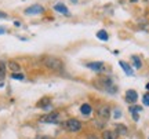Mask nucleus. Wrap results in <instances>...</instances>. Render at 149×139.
I'll list each match as a JSON object with an SVG mask.
<instances>
[{
  "mask_svg": "<svg viewBox=\"0 0 149 139\" xmlns=\"http://www.w3.org/2000/svg\"><path fill=\"white\" fill-rule=\"evenodd\" d=\"M43 64L44 66L50 70H54V72H61L64 70V62L61 61L57 57H51V55H47L43 58Z\"/></svg>",
  "mask_w": 149,
  "mask_h": 139,
  "instance_id": "f257e3e1",
  "label": "nucleus"
},
{
  "mask_svg": "<svg viewBox=\"0 0 149 139\" xmlns=\"http://www.w3.org/2000/svg\"><path fill=\"white\" fill-rule=\"evenodd\" d=\"M65 128L70 131V132H77V131L81 129V123L76 118H69V120L65 121Z\"/></svg>",
  "mask_w": 149,
  "mask_h": 139,
  "instance_id": "f03ea898",
  "label": "nucleus"
},
{
  "mask_svg": "<svg viewBox=\"0 0 149 139\" xmlns=\"http://www.w3.org/2000/svg\"><path fill=\"white\" fill-rule=\"evenodd\" d=\"M40 121L42 123H48V124H57V123H59V113H57V112L48 113L46 116L40 117Z\"/></svg>",
  "mask_w": 149,
  "mask_h": 139,
  "instance_id": "7ed1b4c3",
  "label": "nucleus"
},
{
  "mask_svg": "<svg viewBox=\"0 0 149 139\" xmlns=\"http://www.w3.org/2000/svg\"><path fill=\"white\" fill-rule=\"evenodd\" d=\"M43 11H44V8L40 4H33L25 10V14L26 15H37V14H42Z\"/></svg>",
  "mask_w": 149,
  "mask_h": 139,
  "instance_id": "20e7f679",
  "label": "nucleus"
},
{
  "mask_svg": "<svg viewBox=\"0 0 149 139\" xmlns=\"http://www.w3.org/2000/svg\"><path fill=\"white\" fill-rule=\"evenodd\" d=\"M97 114H98L102 120H108V118L111 117V109L108 106H101V107H98Z\"/></svg>",
  "mask_w": 149,
  "mask_h": 139,
  "instance_id": "39448f33",
  "label": "nucleus"
},
{
  "mask_svg": "<svg viewBox=\"0 0 149 139\" xmlns=\"http://www.w3.org/2000/svg\"><path fill=\"white\" fill-rule=\"evenodd\" d=\"M86 66L88 69L94 70V72H102V70H105V64L104 62H88Z\"/></svg>",
  "mask_w": 149,
  "mask_h": 139,
  "instance_id": "423d86ee",
  "label": "nucleus"
},
{
  "mask_svg": "<svg viewBox=\"0 0 149 139\" xmlns=\"http://www.w3.org/2000/svg\"><path fill=\"white\" fill-rule=\"evenodd\" d=\"M137 99H138V94H137V91L128 90V91L126 92V101H127V103H135Z\"/></svg>",
  "mask_w": 149,
  "mask_h": 139,
  "instance_id": "0eeeda50",
  "label": "nucleus"
},
{
  "mask_svg": "<svg viewBox=\"0 0 149 139\" xmlns=\"http://www.w3.org/2000/svg\"><path fill=\"white\" fill-rule=\"evenodd\" d=\"M119 65L122 66V69L124 70V73H126L127 76H133V75H134L133 68H131V66H130L127 62H124V61H120V62H119Z\"/></svg>",
  "mask_w": 149,
  "mask_h": 139,
  "instance_id": "6e6552de",
  "label": "nucleus"
},
{
  "mask_svg": "<svg viewBox=\"0 0 149 139\" xmlns=\"http://www.w3.org/2000/svg\"><path fill=\"white\" fill-rule=\"evenodd\" d=\"M54 10L61 12V14H65V15H69V10H68V7L62 3H57V4L54 6Z\"/></svg>",
  "mask_w": 149,
  "mask_h": 139,
  "instance_id": "1a4fd4ad",
  "label": "nucleus"
},
{
  "mask_svg": "<svg viewBox=\"0 0 149 139\" xmlns=\"http://www.w3.org/2000/svg\"><path fill=\"white\" fill-rule=\"evenodd\" d=\"M119 134L115 132V131H111V129H107L102 132V139H117Z\"/></svg>",
  "mask_w": 149,
  "mask_h": 139,
  "instance_id": "9d476101",
  "label": "nucleus"
},
{
  "mask_svg": "<svg viewBox=\"0 0 149 139\" xmlns=\"http://www.w3.org/2000/svg\"><path fill=\"white\" fill-rule=\"evenodd\" d=\"M141 110H142V107L141 106H131L130 107V113H131V114H133V118L134 120H135V121H138V113L141 112Z\"/></svg>",
  "mask_w": 149,
  "mask_h": 139,
  "instance_id": "9b49d317",
  "label": "nucleus"
},
{
  "mask_svg": "<svg viewBox=\"0 0 149 139\" xmlns=\"http://www.w3.org/2000/svg\"><path fill=\"white\" fill-rule=\"evenodd\" d=\"M80 112H81L83 116H90L91 112H93V107L88 103H84V105H81V107H80Z\"/></svg>",
  "mask_w": 149,
  "mask_h": 139,
  "instance_id": "f8f14e48",
  "label": "nucleus"
},
{
  "mask_svg": "<svg viewBox=\"0 0 149 139\" xmlns=\"http://www.w3.org/2000/svg\"><path fill=\"white\" fill-rule=\"evenodd\" d=\"M8 68L13 70V73H17V72L21 70V66L17 64V62H14V61H10V62H8Z\"/></svg>",
  "mask_w": 149,
  "mask_h": 139,
  "instance_id": "ddd939ff",
  "label": "nucleus"
},
{
  "mask_svg": "<svg viewBox=\"0 0 149 139\" xmlns=\"http://www.w3.org/2000/svg\"><path fill=\"white\" fill-rule=\"evenodd\" d=\"M97 37L100 39V40H102V41H108L109 36H108L107 30H98V33H97Z\"/></svg>",
  "mask_w": 149,
  "mask_h": 139,
  "instance_id": "4468645a",
  "label": "nucleus"
},
{
  "mask_svg": "<svg viewBox=\"0 0 149 139\" xmlns=\"http://www.w3.org/2000/svg\"><path fill=\"white\" fill-rule=\"evenodd\" d=\"M131 59H133L134 68H135V69H141V68H142V62H141V59H139L137 55H133V58Z\"/></svg>",
  "mask_w": 149,
  "mask_h": 139,
  "instance_id": "2eb2a0df",
  "label": "nucleus"
},
{
  "mask_svg": "<svg viewBox=\"0 0 149 139\" xmlns=\"http://www.w3.org/2000/svg\"><path fill=\"white\" fill-rule=\"evenodd\" d=\"M116 132H119V134H122V135H126L128 132L127 127H126V125H122V124H117L116 125Z\"/></svg>",
  "mask_w": 149,
  "mask_h": 139,
  "instance_id": "dca6fc26",
  "label": "nucleus"
},
{
  "mask_svg": "<svg viewBox=\"0 0 149 139\" xmlns=\"http://www.w3.org/2000/svg\"><path fill=\"white\" fill-rule=\"evenodd\" d=\"M48 103H50V99H48V98H43V101L39 102V103H37V106L39 107H46V109H47Z\"/></svg>",
  "mask_w": 149,
  "mask_h": 139,
  "instance_id": "f3484780",
  "label": "nucleus"
},
{
  "mask_svg": "<svg viewBox=\"0 0 149 139\" xmlns=\"http://www.w3.org/2000/svg\"><path fill=\"white\" fill-rule=\"evenodd\" d=\"M11 79H14V80H24L25 76L22 75V73H13V75H11Z\"/></svg>",
  "mask_w": 149,
  "mask_h": 139,
  "instance_id": "a211bd4d",
  "label": "nucleus"
},
{
  "mask_svg": "<svg viewBox=\"0 0 149 139\" xmlns=\"http://www.w3.org/2000/svg\"><path fill=\"white\" fill-rule=\"evenodd\" d=\"M6 77V66L3 64H0V80H3Z\"/></svg>",
  "mask_w": 149,
  "mask_h": 139,
  "instance_id": "6ab92c4d",
  "label": "nucleus"
},
{
  "mask_svg": "<svg viewBox=\"0 0 149 139\" xmlns=\"http://www.w3.org/2000/svg\"><path fill=\"white\" fill-rule=\"evenodd\" d=\"M142 102H144L145 106H149V92L144 95V98H142Z\"/></svg>",
  "mask_w": 149,
  "mask_h": 139,
  "instance_id": "aec40b11",
  "label": "nucleus"
},
{
  "mask_svg": "<svg viewBox=\"0 0 149 139\" xmlns=\"http://www.w3.org/2000/svg\"><path fill=\"white\" fill-rule=\"evenodd\" d=\"M113 117H115V118L122 117V112H120V109H116V110H115V113H113Z\"/></svg>",
  "mask_w": 149,
  "mask_h": 139,
  "instance_id": "412c9836",
  "label": "nucleus"
},
{
  "mask_svg": "<svg viewBox=\"0 0 149 139\" xmlns=\"http://www.w3.org/2000/svg\"><path fill=\"white\" fill-rule=\"evenodd\" d=\"M4 33H6V28L0 26V35H4Z\"/></svg>",
  "mask_w": 149,
  "mask_h": 139,
  "instance_id": "4be33fe9",
  "label": "nucleus"
},
{
  "mask_svg": "<svg viewBox=\"0 0 149 139\" xmlns=\"http://www.w3.org/2000/svg\"><path fill=\"white\" fill-rule=\"evenodd\" d=\"M0 18H7V14H6V12H1V11H0Z\"/></svg>",
  "mask_w": 149,
  "mask_h": 139,
  "instance_id": "5701e85b",
  "label": "nucleus"
},
{
  "mask_svg": "<svg viewBox=\"0 0 149 139\" xmlns=\"http://www.w3.org/2000/svg\"><path fill=\"white\" fill-rule=\"evenodd\" d=\"M87 139H98V138H97L95 135H90V136H88V138H87Z\"/></svg>",
  "mask_w": 149,
  "mask_h": 139,
  "instance_id": "b1692460",
  "label": "nucleus"
},
{
  "mask_svg": "<svg viewBox=\"0 0 149 139\" xmlns=\"http://www.w3.org/2000/svg\"><path fill=\"white\" fill-rule=\"evenodd\" d=\"M40 139H53V138H51V136H42Z\"/></svg>",
  "mask_w": 149,
  "mask_h": 139,
  "instance_id": "393cba45",
  "label": "nucleus"
},
{
  "mask_svg": "<svg viewBox=\"0 0 149 139\" xmlns=\"http://www.w3.org/2000/svg\"><path fill=\"white\" fill-rule=\"evenodd\" d=\"M146 90H148V91H149V83H148V84H146Z\"/></svg>",
  "mask_w": 149,
  "mask_h": 139,
  "instance_id": "a878e982",
  "label": "nucleus"
},
{
  "mask_svg": "<svg viewBox=\"0 0 149 139\" xmlns=\"http://www.w3.org/2000/svg\"><path fill=\"white\" fill-rule=\"evenodd\" d=\"M70 1H72V3H76V1H77V0H70Z\"/></svg>",
  "mask_w": 149,
  "mask_h": 139,
  "instance_id": "bb28decb",
  "label": "nucleus"
}]
</instances>
